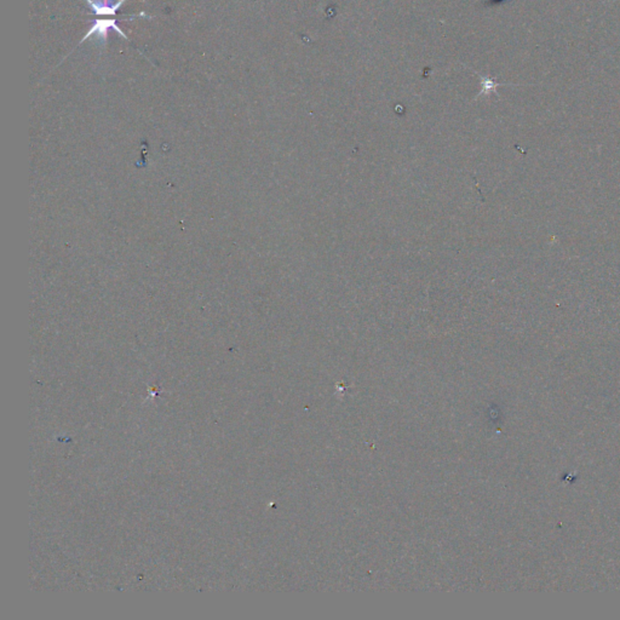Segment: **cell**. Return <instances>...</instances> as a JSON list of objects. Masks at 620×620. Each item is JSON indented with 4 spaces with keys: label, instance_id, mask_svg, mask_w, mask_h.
<instances>
[{
    "label": "cell",
    "instance_id": "1",
    "mask_svg": "<svg viewBox=\"0 0 620 620\" xmlns=\"http://www.w3.org/2000/svg\"><path fill=\"white\" fill-rule=\"evenodd\" d=\"M111 31L117 32L118 34H120L124 39L130 41L129 36L118 25L117 19H109V20H95L91 28L87 31V34L82 38L80 44L84 43V41H87V39H90L93 36H96V39L101 41L102 44H106Z\"/></svg>",
    "mask_w": 620,
    "mask_h": 620
},
{
    "label": "cell",
    "instance_id": "2",
    "mask_svg": "<svg viewBox=\"0 0 620 620\" xmlns=\"http://www.w3.org/2000/svg\"><path fill=\"white\" fill-rule=\"evenodd\" d=\"M91 8L92 14L97 16H117V12L125 0H118L112 3V0H85Z\"/></svg>",
    "mask_w": 620,
    "mask_h": 620
},
{
    "label": "cell",
    "instance_id": "3",
    "mask_svg": "<svg viewBox=\"0 0 620 620\" xmlns=\"http://www.w3.org/2000/svg\"><path fill=\"white\" fill-rule=\"evenodd\" d=\"M500 84L498 82H494L492 79H486L485 82H483V92H488L496 91V87H499Z\"/></svg>",
    "mask_w": 620,
    "mask_h": 620
}]
</instances>
